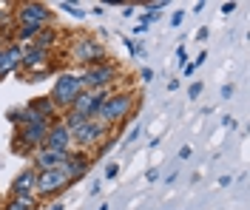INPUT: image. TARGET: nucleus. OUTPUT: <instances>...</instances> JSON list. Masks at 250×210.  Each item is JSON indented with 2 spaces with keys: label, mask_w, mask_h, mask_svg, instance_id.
<instances>
[{
  "label": "nucleus",
  "mask_w": 250,
  "mask_h": 210,
  "mask_svg": "<svg viewBox=\"0 0 250 210\" xmlns=\"http://www.w3.org/2000/svg\"><path fill=\"white\" fill-rule=\"evenodd\" d=\"M80 91H83L80 77H74V74H62L60 80H57V85H54V102H60V105H71V102L77 99Z\"/></svg>",
  "instance_id": "obj_1"
},
{
  "label": "nucleus",
  "mask_w": 250,
  "mask_h": 210,
  "mask_svg": "<svg viewBox=\"0 0 250 210\" xmlns=\"http://www.w3.org/2000/svg\"><path fill=\"white\" fill-rule=\"evenodd\" d=\"M65 182H68V176H65V171H62V168H48V171H43L40 179H37V185H40V191H43V193L57 191V188L65 185Z\"/></svg>",
  "instance_id": "obj_2"
},
{
  "label": "nucleus",
  "mask_w": 250,
  "mask_h": 210,
  "mask_svg": "<svg viewBox=\"0 0 250 210\" xmlns=\"http://www.w3.org/2000/svg\"><path fill=\"white\" fill-rule=\"evenodd\" d=\"M128 105H131V97H111L108 102H103L100 114H103L105 122H114V119H120V116L128 111Z\"/></svg>",
  "instance_id": "obj_3"
},
{
  "label": "nucleus",
  "mask_w": 250,
  "mask_h": 210,
  "mask_svg": "<svg viewBox=\"0 0 250 210\" xmlns=\"http://www.w3.org/2000/svg\"><path fill=\"white\" fill-rule=\"evenodd\" d=\"M48 148L54 151V153H62L65 156V151H68V142H71V131L65 128V125H54V128L48 131Z\"/></svg>",
  "instance_id": "obj_4"
},
{
  "label": "nucleus",
  "mask_w": 250,
  "mask_h": 210,
  "mask_svg": "<svg viewBox=\"0 0 250 210\" xmlns=\"http://www.w3.org/2000/svg\"><path fill=\"white\" fill-rule=\"evenodd\" d=\"M114 80V68L111 65H100V68H91L85 77H83V85H88V88H97V85H105V82Z\"/></svg>",
  "instance_id": "obj_5"
},
{
  "label": "nucleus",
  "mask_w": 250,
  "mask_h": 210,
  "mask_svg": "<svg viewBox=\"0 0 250 210\" xmlns=\"http://www.w3.org/2000/svg\"><path fill=\"white\" fill-rule=\"evenodd\" d=\"M74 54H77V60H97L103 51H100V46L94 43L91 37H85V40H80V43H77Z\"/></svg>",
  "instance_id": "obj_6"
},
{
  "label": "nucleus",
  "mask_w": 250,
  "mask_h": 210,
  "mask_svg": "<svg viewBox=\"0 0 250 210\" xmlns=\"http://www.w3.org/2000/svg\"><path fill=\"white\" fill-rule=\"evenodd\" d=\"M74 134L80 136V142H91V139H100V136H103V128H100L97 122H91V119H85Z\"/></svg>",
  "instance_id": "obj_7"
},
{
  "label": "nucleus",
  "mask_w": 250,
  "mask_h": 210,
  "mask_svg": "<svg viewBox=\"0 0 250 210\" xmlns=\"http://www.w3.org/2000/svg\"><path fill=\"white\" fill-rule=\"evenodd\" d=\"M46 17H48V12L43 9V6H34V3H31V6L23 9V20H29V26H37V29H40Z\"/></svg>",
  "instance_id": "obj_8"
},
{
  "label": "nucleus",
  "mask_w": 250,
  "mask_h": 210,
  "mask_svg": "<svg viewBox=\"0 0 250 210\" xmlns=\"http://www.w3.org/2000/svg\"><path fill=\"white\" fill-rule=\"evenodd\" d=\"M31 182H34V173H31V171H26L23 176H17V182H15V193L23 196V191H29V188H31Z\"/></svg>",
  "instance_id": "obj_9"
},
{
  "label": "nucleus",
  "mask_w": 250,
  "mask_h": 210,
  "mask_svg": "<svg viewBox=\"0 0 250 210\" xmlns=\"http://www.w3.org/2000/svg\"><path fill=\"white\" fill-rule=\"evenodd\" d=\"M37 162H40L43 168H51V165H57V162H62V153H54V151H43V153L37 156Z\"/></svg>",
  "instance_id": "obj_10"
},
{
  "label": "nucleus",
  "mask_w": 250,
  "mask_h": 210,
  "mask_svg": "<svg viewBox=\"0 0 250 210\" xmlns=\"http://www.w3.org/2000/svg\"><path fill=\"white\" fill-rule=\"evenodd\" d=\"M62 9L68 12V15H74V17H83L85 12H80V6H71V3H62Z\"/></svg>",
  "instance_id": "obj_11"
},
{
  "label": "nucleus",
  "mask_w": 250,
  "mask_h": 210,
  "mask_svg": "<svg viewBox=\"0 0 250 210\" xmlns=\"http://www.w3.org/2000/svg\"><path fill=\"white\" fill-rule=\"evenodd\" d=\"M199 94H202V82H196V85H190V97L196 99Z\"/></svg>",
  "instance_id": "obj_12"
},
{
  "label": "nucleus",
  "mask_w": 250,
  "mask_h": 210,
  "mask_svg": "<svg viewBox=\"0 0 250 210\" xmlns=\"http://www.w3.org/2000/svg\"><path fill=\"white\" fill-rule=\"evenodd\" d=\"M117 171H120L117 165H108V171H105V176H108V179H114V176H117Z\"/></svg>",
  "instance_id": "obj_13"
},
{
  "label": "nucleus",
  "mask_w": 250,
  "mask_h": 210,
  "mask_svg": "<svg viewBox=\"0 0 250 210\" xmlns=\"http://www.w3.org/2000/svg\"><path fill=\"white\" fill-rule=\"evenodd\" d=\"M230 94H233V85H225V88H222V97L228 99V97H230Z\"/></svg>",
  "instance_id": "obj_14"
},
{
  "label": "nucleus",
  "mask_w": 250,
  "mask_h": 210,
  "mask_svg": "<svg viewBox=\"0 0 250 210\" xmlns=\"http://www.w3.org/2000/svg\"><path fill=\"white\" fill-rule=\"evenodd\" d=\"M171 23H173V26H179V23H182V12H176V15L171 17Z\"/></svg>",
  "instance_id": "obj_15"
},
{
  "label": "nucleus",
  "mask_w": 250,
  "mask_h": 210,
  "mask_svg": "<svg viewBox=\"0 0 250 210\" xmlns=\"http://www.w3.org/2000/svg\"><path fill=\"white\" fill-rule=\"evenodd\" d=\"M0 54H3V51H0Z\"/></svg>",
  "instance_id": "obj_16"
}]
</instances>
